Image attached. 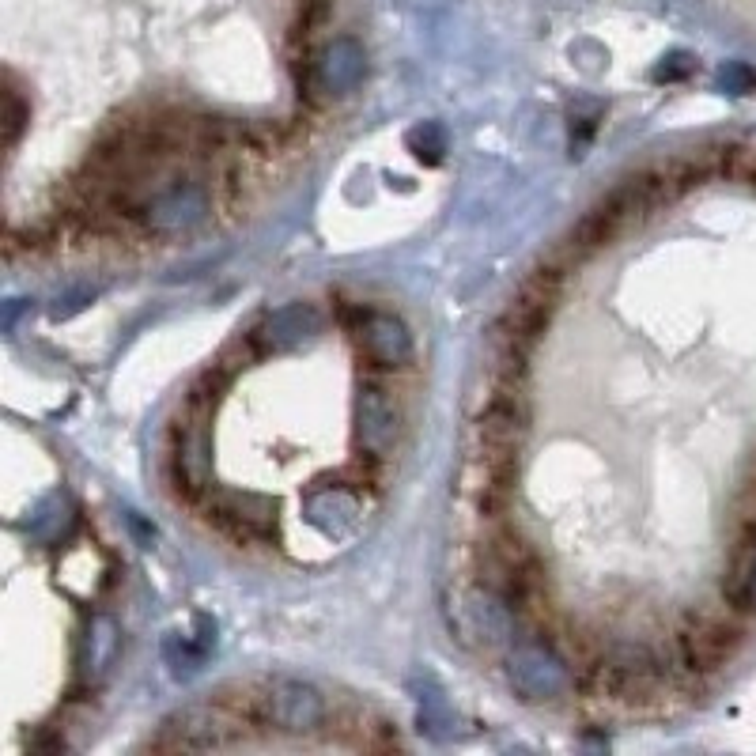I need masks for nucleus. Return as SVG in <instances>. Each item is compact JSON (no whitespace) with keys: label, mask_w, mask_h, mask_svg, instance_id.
<instances>
[{"label":"nucleus","mask_w":756,"mask_h":756,"mask_svg":"<svg viewBox=\"0 0 756 756\" xmlns=\"http://www.w3.org/2000/svg\"><path fill=\"white\" fill-rule=\"evenodd\" d=\"M473 575L492 594H499L511 613H530L545 602V564L530 537L515 526H496L473 552Z\"/></svg>","instance_id":"obj_1"},{"label":"nucleus","mask_w":756,"mask_h":756,"mask_svg":"<svg viewBox=\"0 0 756 756\" xmlns=\"http://www.w3.org/2000/svg\"><path fill=\"white\" fill-rule=\"evenodd\" d=\"M235 719L280 734H314L329 722L326 696L299 677H265L239 688V696H216Z\"/></svg>","instance_id":"obj_2"},{"label":"nucleus","mask_w":756,"mask_h":756,"mask_svg":"<svg viewBox=\"0 0 756 756\" xmlns=\"http://www.w3.org/2000/svg\"><path fill=\"white\" fill-rule=\"evenodd\" d=\"M560 280H564V269L552 265V261L541 265V269H533V273L518 284V292L511 295L507 310L499 314L488 344L511 352V356L530 360L533 344L541 341V333L549 329L552 314L560 307Z\"/></svg>","instance_id":"obj_3"},{"label":"nucleus","mask_w":756,"mask_h":756,"mask_svg":"<svg viewBox=\"0 0 756 756\" xmlns=\"http://www.w3.org/2000/svg\"><path fill=\"white\" fill-rule=\"evenodd\" d=\"M741 643H745V628H741L738 613L730 605H726V613L692 609L681 620V628H677V658L696 677L719 673L722 666H730L738 658Z\"/></svg>","instance_id":"obj_4"},{"label":"nucleus","mask_w":756,"mask_h":756,"mask_svg":"<svg viewBox=\"0 0 756 756\" xmlns=\"http://www.w3.org/2000/svg\"><path fill=\"white\" fill-rule=\"evenodd\" d=\"M344 318H348V329L356 337V352H360V360L367 367H375V371H401V367L413 363V333H409V326L397 314L352 307Z\"/></svg>","instance_id":"obj_5"},{"label":"nucleus","mask_w":756,"mask_h":756,"mask_svg":"<svg viewBox=\"0 0 756 756\" xmlns=\"http://www.w3.org/2000/svg\"><path fill=\"white\" fill-rule=\"evenodd\" d=\"M401 431H405L401 401L382 382H363L356 397V447L363 458L375 462L390 458L401 443Z\"/></svg>","instance_id":"obj_6"},{"label":"nucleus","mask_w":756,"mask_h":756,"mask_svg":"<svg viewBox=\"0 0 756 756\" xmlns=\"http://www.w3.org/2000/svg\"><path fill=\"white\" fill-rule=\"evenodd\" d=\"M511 685L522 692V700L541 704V700H556L567 688L564 662L552 651H545L541 643H526L511 654Z\"/></svg>","instance_id":"obj_7"},{"label":"nucleus","mask_w":756,"mask_h":756,"mask_svg":"<svg viewBox=\"0 0 756 756\" xmlns=\"http://www.w3.org/2000/svg\"><path fill=\"white\" fill-rule=\"evenodd\" d=\"M722 602L738 617H756V518H741V537L722 575Z\"/></svg>","instance_id":"obj_8"},{"label":"nucleus","mask_w":756,"mask_h":756,"mask_svg":"<svg viewBox=\"0 0 756 756\" xmlns=\"http://www.w3.org/2000/svg\"><path fill=\"white\" fill-rule=\"evenodd\" d=\"M0 99H4V148L12 152L19 144V137H23V129H27V121H31V103L23 99V91L16 87V76H12V72L4 76Z\"/></svg>","instance_id":"obj_9"},{"label":"nucleus","mask_w":756,"mask_h":756,"mask_svg":"<svg viewBox=\"0 0 756 756\" xmlns=\"http://www.w3.org/2000/svg\"><path fill=\"white\" fill-rule=\"evenodd\" d=\"M409 148H413L420 159H428V163H439V159H443V152H447V140H443V133H439L435 125H420V129H413V133H409Z\"/></svg>","instance_id":"obj_10"},{"label":"nucleus","mask_w":756,"mask_h":756,"mask_svg":"<svg viewBox=\"0 0 756 756\" xmlns=\"http://www.w3.org/2000/svg\"><path fill=\"white\" fill-rule=\"evenodd\" d=\"M719 84L734 95H756V69L749 65H726L719 72Z\"/></svg>","instance_id":"obj_11"},{"label":"nucleus","mask_w":756,"mask_h":756,"mask_svg":"<svg viewBox=\"0 0 756 756\" xmlns=\"http://www.w3.org/2000/svg\"><path fill=\"white\" fill-rule=\"evenodd\" d=\"M692 69H696V61H692L688 53H673V57H666V61L651 72V80H654V84H673V80H685V76H692Z\"/></svg>","instance_id":"obj_12"}]
</instances>
